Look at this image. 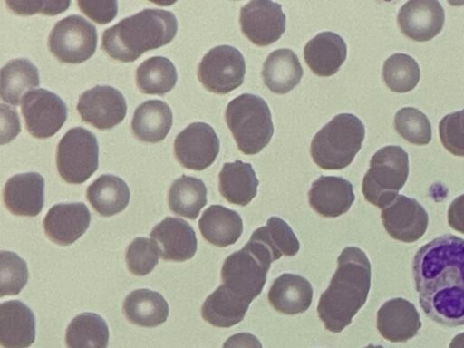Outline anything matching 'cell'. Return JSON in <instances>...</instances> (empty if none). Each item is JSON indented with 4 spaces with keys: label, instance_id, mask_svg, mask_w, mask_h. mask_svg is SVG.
Segmentation results:
<instances>
[{
    "label": "cell",
    "instance_id": "cell-23",
    "mask_svg": "<svg viewBox=\"0 0 464 348\" xmlns=\"http://www.w3.org/2000/svg\"><path fill=\"white\" fill-rule=\"evenodd\" d=\"M347 56L344 40L334 32H322L304 48V61L318 76L329 77L338 72Z\"/></svg>",
    "mask_w": 464,
    "mask_h": 348
},
{
    "label": "cell",
    "instance_id": "cell-24",
    "mask_svg": "<svg viewBox=\"0 0 464 348\" xmlns=\"http://www.w3.org/2000/svg\"><path fill=\"white\" fill-rule=\"evenodd\" d=\"M313 288L310 282L298 275L285 273L273 283L268 292V301L279 313L297 314L311 305Z\"/></svg>",
    "mask_w": 464,
    "mask_h": 348
},
{
    "label": "cell",
    "instance_id": "cell-28",
    "mask_svg": "<svg viewBox=\"0 0 464 348\" xmlns=\"http://www.w3.org/2000/svg\"><path fill=\"white\" fill-rule=\"evenodd\" d=\"M221 196L229 203L246 206L256 197L259 181L249 163H225L218 175Z\"/></svg>",
    "mask_w": 464,
    "mask_h": 348
},
{
    "label": "cell",
    "instance_id": "cell-25",
    "mask_svg": "<svg viewBox=\"0 0 464 348\" xmlns=\"http://www.w3.org/2000/svg\"><path fill=\"white\" fill-rule=\"evenodd\" d=\"M198 227L210 244L225 247L233 245L243 232L240 215L221 205H211L202 214Z\"/></svg>",
    "mask_w": 464,
    "mask_h": 348
},
{
    "label": "cell",
    "instance_id": "cell-31",
    "mask_svg": "<svg viewBox=\"0 0 464 348\" xmlns=\"http://www.w3.org/2000/svg\"><path fill=\"white\" fill-rule=\"evenodd\" d=\"M39 85L38 69L25 58L11 60L1 69L0 94L7 103L19 105L24 95Z\"/></svg>",
    "mask_w": 464,
    "mask_h": 348
},
{
    "label": "cell",
    "instance_id": "cell-26",
    "mask_svg": "<svg viewBox=\"0 0 464 348\" xmlns=\"http://www.w3.org/2000/svg\"><path fill=\"white\" fill-rule=\"evenodd\" d=\"M303 68L296 53L291 49H277L266 57L262 77L273 92L285 94L295 87L303 77Z\"/></svg>",
    "mask_w": 464,
    "mask_h": 348
},
{
    "label": "cell",
    "instance_id": "cell-40",
    "mask_svg": "<svg viewBox=\"0 0 464 348\" xmlns=\"http://www.w3.org/2000/svg\"><path fill=\"white\" fill-rule=\"evenodd\" d=\"M159 250L153 240L145 237L135 238L127 247L126 263L128 269L136 276L150 274L159 262Z\"/></svg>",
    "mask_w": 464,
    "mask_h": 348
},
{
    "label": "cell",
    "instance_id": "cell-35",
    "mask_svg": "<svg viewBox=\"0 0 464 348\" xmlns=\"http://www.w3.org/2000/svg\"><path fill=\"white\" fill-rule=\"evenodd\" d=\"M135 80L141 92L163 95L174 88L178 74L169 59L163 56H153L139 65Z\"/></svg>",
    "mask_w": 464,
    "mask_h": 348
},
{
    "label": "cell",
    "instance_id": "cell-34",
    "mask_svg": "<svg viewBox=\"0 0 464 348\" xmlns=\"http://www.w3.org/2000/svg\"><path fill=\"white\" fill-rule=\"evenodd\" d=\"M108 341L107 324L94 313L78 314L66 329L67 348H107Z\"/></svg>",
    "mask_w": 464,
    "mask_h": 348
},
{
    "label": "cell",
    "instance_id": "cell-38",
    "mask_svg": "<svg viewBox=\"0 0 464 348\" xmlns=\"http://www.w3.org/2000/svg\"><path fill=\"white\" fill-rule=\"evenodd\" d=\"M396 131L407 141L426 145L431 140V126L427 116L412 107L399 110L394 117Z\"/></svg>",
    "mask_w": 464,
    "mask_h": 348
},
{
    "label": "cell",
    "instance_id": "cell-30",
    "mask_svg": "<svg viewBox=\"0 0 464 348\" xmlns=\"http://www.w3.org/2000/svg\"><path fill=\"white\" fill-rule=\"evenodd\" d=\"M86 198L100 215L110 217L126 208L130 201V189L121 178L104 174L87 188Z\"/></svg>",
    "mask_w": 464,
    "mask_h": 348
},
{
    "label": "cell",
    "instance_id": "cell-27",
    "mask_svg": "<svg viewBox=\"0 0 464 348\" xmlns=\"http://www.w3.org/2000/svg\"><path fill=\"white\" fill-rule=\"evenodd\" d=\"M172 111L166 102L149 100L136 108L131 129L140 140L156 143L166 138L172 126Z\"/></svg>",
    "mask_w": 464,
    "mask_h": 348
},
{
    "label": "cell",
    "instance_id": "cell-10",
    "mask_svg": "<svg viewBox=\"0 0 464 348\" xmlns=\"http://www.w3.org/2000/svg\"><path fill=\"white\" fill-rule=\"evenodd\" d=\"M245 73L242 53L230 45H218L209 50L198 68V78L202 85L218 94H226L239 87Z\"/></svg>",
    "mask_w": 464,
    "mask_h": 348
},
{
    "label": "cell",
    "instance_id": "cell-8",
    "mask_svg": "<svg viewBox=\"0 0 464 348\" xmlns=\"http://www.w3.org/2000/svg\"><path fill=\"white\" fill-rule=\"evenodd\" d=\"M99 145L95 135L82 127L70 129L56 150L57 170L71 184L85 182L97 170Z\"/></svg>",
    "mask_w": 464,
    "mask_h": 348
},
{
    "label": "cell",
    "instance_id": "cell-33",
    "mask_svg": "<svg viewBox=\"0 0 464 348\" xmlns=\"http://www.w3.org/2000/svg\"><path fill=\"white\" fill-rule=\"evenodd\" d=\"M206 204L207 188L202 179L182 175L172 182L169 206L173 213L195 219Z\"/></svg>",
    "mask_w": 464,
    "mask_h": 348
},
{
    "label": "cell",
    "instance_id": "cell-29",
    "mask_svg": "<svg viewBox=\"0 0 464 348\" xmlns=\"http://www.w3.org/2000/svg\"><path fill=\"white\" fill-rule=\"evenodd\" d=\"M123 313L129 322L143 327H156L169 316V304L161 294L150 289L130 293L123 302Z\"/></svg>",
    "mask_w": 464,
    "mask_h": 348
},
{
    "label": "cell",
    "instance_id": "cell-32",
    "mask_svg": "<svg viewBox=\"0 0 464 348\" xmlns=\"http://www.w3.org/2000/svg\"><path fill=\"white\" fill-rule=\"evenodd\" d=\"M249 304L235 297L221 285L209 295L201 307V316L210 324L227 328L240 323Z\"/></svg>",
    "mask_w": 464,
    "mask_h": 348
},
{
    "label": "cell",
    "instance_id": "cell-47",
    "mask_svg": "<svg viewBox=\"0 0 464 348\" xmlns=\"http://www.w3.org/2000/svg\"><path fill=\"white\" fill-rule=\"evenodd\" d=\"M449 348H464V333L457 334L450 342Z\"/></svg>",
    "mask_w": 464,
    "mask_h": 348
},
{
    "label": "cell",
    "instance_id": "cell-46",
    "mask_svg": "<svg viewBox=\"0 0 464 348\" xmlns=\"http://www.w3.org/2000/svg\"><path fill=\"white\" fill-rule=\"evenodd\" d=\"M222 348H263L260 341L252 334L238 333L228 337Z\"/></svg>",
    "mask_w": 464,
    "mask_h": 348
},
{
    "label": "cell",
    "instance_id": "cell-7",
    "mask_svg": "<svg viewBox=\"0 0 464 348\" xmlns=\"http://www.w3.org/2000/svg\"><path fill=\"white\" fill-rule=\"evenodd\" d=\"M409 175V157L400 146L378 150L370 160V168L362 179L364 198L384 208L394 201Z\"/></svg>",
    "mask_w": 464,
    "mask_h": 348
},
{
    "label": "cell",
    "instance_id": "cell-48",
    "mask_svg": "<svg viewBox=\"0 0 464 348\" xmlns=\"http://www.w3.org/2000/svg\"><path fill=\"white\" fill-rule=\"evenodd\" d=\"M364 348H384L382 347V345H373V344H369L367 345L366 347Z\"/></svg>",
    "mask_w": 464,
    "mask_h": 348
},
{
    "label": "cell",
    "instance_id": "cell-42",
    "mask_svg": "<svg viewBox=\"0 0 464 348\" xmlns=\"http://www.w3.org/2000/svg\"><path fill=\"white\" fill-rule=\"evenodd\" d=\"M8 8L19 15H32L35 13H42L46 15H56L66 11L71 4L70 1H44V0H22L5 1Z\"/></svg>",
    "mask_w": 464,
    "mask_h": 348
},
{
    "label": "cell",
    "instance_id": "cell-18",
    "mask_svg": "<svg viewBox=\"0 0 464 348\" xmlns=\"http://www.w3.org/2000/svg\"><path fill=\"white\" fill-rule=\"evenodd\" d=\"M160 256L164 260L183 262L194 256L197 237L192 227L184 219L168 217L150 232Z\"/></svg>",
    "mask_w": 464,
    "mask_h": 348
},
{
    "label": "cell",
    "instance_id": "cell-16",
    "mask_svg": "<svg viewBox=\"0 0 464 348\" xmlns=\"http://www.w3.org/2000/svg\"><path fill=\"white\" fill-rule=\"evenodd\" d=\"M444 9L439 1L412 0L400 9L397 22L404 35L426 42L439 34L444 25Z\"/></svg>",
    "mask_w": 464,
    "mask_h": 348
},
{
    "label": "cell",
    "instance_id": "cell-14",
    "mask_svg": "<svg viewBox=\"0 0 464 348\" xmlns=\"http://www.w3.org/2000/svg\"><path fill=\"white\" fill-rule=\"evenodd\" d=\"M76 108L83 121L100 130L115 127L127 113L121 92L108 85H96L82 92Z\"/></svg>",
    "mask_w": 464,
    "mask_h": 348
},
{
    "label": "cell",
    "instance_id": "cell-43",
    "mask_svg": "<svg viewBox=\"0 0 464 348\" xmlns=\"http://www.w3.org/2000/svg\"><path fill=\"white\" fill-rule=\"evenodd\" d=\"M81 11L97 24H105L111 22L118 13V2L78 0Z\"/></svg>",
    "mask_w": 464,
    "mask_h": 348
},
{
    "label": "cell",
    "instance_id": "cell-1",
    "mask_svg": "<svg viewBox=\"0 0 464 348\" xmlns=\"http://www.w3.org/2000/svg\"><path fill=\"white\" fill-rule=\"evenodd\" d=\"M412 275L427 316L450 327L464 324V239L435 237L416 252Z\"/></svg>",
    "mask_w": 464,
    "mask_h": 348
},
{
    "label": "cell",
    "instance_id": "cell-41",
    "mask_svg": "<svg viewBox=\"0 0 464 348\" xmlns=\"http://www.w3.org/2000/svg\"><path fill=\"white\" fill-rule=\"evenodd\" d=\"M442 145L455 156H464V109L447 114L439 123Z\"/></svg>",
    "mask_w": 464,
    "mask_h": 348
},
{
    "label": "cell",
    "instance_id": "cell-22",
    "mask_svg": "<svg viewBox=\"0 0 464 348\" xmlns=\"http://www.w3.org/2000/svg\"><path fill=\"white\" fill-rule=\"evenodd\" d=\"M0 343L4 348H27L34 342V313L19 300L0 304Z\"/></svg>",
    "mask_w": 464,
    "mask_h": 348
},
{
    "label": "cell",
    "instance_id": "cell-4",
    "mask_svg": "<svg viewBox=\"0 0 464 348\" xmlns=\"http://www.w3.org/2000/svg\"><path fill=\"white\" fill-rule=\"evenodd\" d=\"M365 128L351 113L333 118L314 136L310 153L316 165L324 169H342L349 166L362 148Z\"/></svg>",
    "mask_w": 464,
    "mask_h": 348
},
{
    "label": "cell",
    "instance_id": "cell-21",
    "mask_svg": "<svg viewBox=\"0 0 464 348\" xmlns=\"http://www.w3.org/2000/svg\"><path fill=\"white\" fill-rule=\"evenodd\" d=\"M309 204L319 215L337 218L346 213L355 199L353 185L336 176H321L308 192Z\"/></svg>",
    "mask_w": 464,
    "mask_h": 348
},
{
    "label": "cell",
    "instance_id": "cell-5",
    "mask_svg": "<svg viewBox=\"0 0 464 348\" xmlns=\"http://www.w3.org/2000/svg\"><path fill=\"white\" fill-rule=\"evenodd\" d=\"M276 261L271 251L250 237L240 250L228 256L221 268L222 285L231 295L250 304L261 294L270 265Z\"/></svg>",
    "mask_w": 464,
    "mask_h": 348
},
{
    "label": "cell",
    "instance_id": "cell-20",
    "mask_svg": "<svg viewBox=\"0 0 464 348\" xmlns=\"http://www.w3.org/2000/svg\"><path fill=\"white\" fill-rule=\"evenodd\" d=\"M421 327L415 305L398 297L385 302L377 312V329L392 343H403L414 337Z\"/></svg>",
    "mask_w": 464,
    "mask_h": 348
},
{
    "label": "cell",
    "instance_id": "cell-9",
    "mask_svg": "<svg viewBox=\"0 0 464 348\" xmlns=\"http://www.w3.org/2000/svg\"><path fill=\"white\" fill-rule=\"evenodd\" d=\"M97 41L95 26L81 15L71 14L54 24L48 48L63 63H80L93 55Z\"/></svg>",
    "mask_w": 464,
    "mask_h": 348
},
{
    "label": "cell",
    "instance_id": "cell-37",
    "mask_svg": "<svg viewBox=\"0 0 464 348\" xmlns=\"http://www.w3.org/2000/svg\"><path fill=\"white\" fill-rule=\"evenodd\" d=\"M382 77L392 92L400 93L410 92L419 82V64L408 54L394 53L384 62Z\"/></svg>",
    "mask_w": 464,
    "mask_h": 348
},
{
    "label": "cell",
    "instance_id": "cell-12",
    "mask_svg": "<svg viewBox=\"0 0 464 348\" xmlns=\"http://www.w3.org/2000/svg\"><path fill=\"white\" fill-rule=\"evenodd\" d=\"M285 21L281 5L276 2L253 0L240 9L242 33L258 46L276 42L285 33Z\"/></svg>",
    "mask_w": 464,
    "mask_h": 348
},
{
    "label": "cell",
    "instance_id": "cell-39",
    "mask_svg": "<svg viewBox=\"0 0 464 348\" xmlns=\"http://www.w3.org/2000/svg\"><path fill=\"white\" fill-rule=\"evenodd\" d=\"M1 296L18 295L28 280L26 262L11 251L0 252Z\"/></svg>",
    "mask_w": 464,
    "mask_h": 348
},
{
    "label": "cell",
    "instance_id": "cell-11",
    "mask_svg": "<svg viewBox=\"0 0 464 348\" xmlns=\"http://www.w3.org/2000/svg\"><path fill=\"white\" fill-rule=\"evenodd\" d=\"M21 111L27 131L38 139L53 136L67 119L64 102L54 92L41 88L24 95Z\"/></svg>",
    "mask_w": 464,
    "mask_h": 348
},
{
    "label": "cell",
    "instance_id": "cell-44",
    "mask_svg": "<svg viewBox=\"0 0 464 348\" xmlns=\"http://www.w3.org/2000/svg\"><path fill=\"white\" fill-rule=\"evenodd\" d=\"M2 134L1 144L11 141L20 132V122L17 111L13 108L1 104Z\"/></svg>",
    "mask_w": 464,
    "mask_h": 348
},
{
    "label": "cell",
    "instance_id": "cell-13",
    "mask_svg": "<svg viewBox=\"0 0 464 348\" xmlns=\"http://www.w3.org/2000/svg\"><path fill=\"white\" fill-rule=\"evenodd\" d=\"M219 152V140L214 129L205 122H193L181 130L174 140V154L184 168L203 170Z\"/></svg>",
    "mask_w": 464,
    "mask_h": 348
},
{
    "label": "cell",
    "instance_id": "cell-6",
    "mask_svg": "<svg viewBox=\"0 0 464 348\" xmlns=\"http://www.w3.org/2000/svg\"><path fill=\"white\" fill-rule=\"evenodd\" d=\"M225 119L239 150L246 155L260 152L274 133L270 109L255 94L243 93L230 101Z\"/></svg>",
    "mask_w": 464,
    "mask_h": 348
},
{
    "label": "cell",
    "instance_id": "cell-17",
    "mask_svg": "<svg viewBox=\"0 0 464 348\" xmlns=\"http://www.w3.org/2000/svg\"><path fill=\"white\" fill-rule=\"evenodd\" d=\"M91 213L82 202L53 206L44 219L46 236L53 243L67 246L81 237L90 226Z\"/></svg>",
    "mask_w": 464,
    "mask_h": 348
},
{
    "label": "cell",
    "instance_id": "cell-19",
    "mask_svg": "<svg viewBox=\"0 0 464 348\" xmlns=\"http://www.w3.org/2000/svg\"><path fill=\"white\" fill-rule=\"evenodd\" d=\"M5 208L14 215L35 217L44 204V179L37 172L16 174L3 190Z\"/></svg>",
    "mask_w": 464,
    "mask_h": 348
},
{
    "label": "cell",
    "instance_id": "cell-3",
    "mask_svg": "<svg viewBox=\"0 0 464 348\" xmlns=\"http://www.w3.org/2000/svg\"><path fill=\"white\" fill-rule=\"evenodd\" d=\"M177 31L178 21L172 12L146 8L107 28L102 47L111 58L130 63L170 43Z\"/></svg>",
    "mask_w": 464,
    "mask_h": 348
},
{
    "label": "cell",
    "instance_id": "cell-36",
    "mask_svg": "<svg viewBox=\"0 0 464 348\" xmlns=\"http://www.w3.org/2000/svg\"><path fill=\"white\" fill-rule=\"evenodd\" d=\"M251 237L263 243L275 260L282 256H293L300 248L299 241L290 226L278 217H271L266 225L256 229Z\"/></svg>",
    "mask_w": 464,
    "mask_h": 348
},
{
    "label": "cell",
    "instance_id": "cell-45",
    "mask_svg": "<svg viewBox=\"0 0 464 348\" xmlns=\"http://www.w3.org/2000/svg\"><path fill=\"white\" fill-rule=\"evenodd\" d=\"M448 223L454 230L464 234V194L450 203L448 209Z\"/></svg>",
    "mask_w": 464,
    "mask_h": 348
},
{
    "label": "cell",
    "instance_id": "cell-2",
    "mask_svg": "<svg viewBox=\"0 0 464 348\" xmlns=\"http://www.w3.org/2000/svg\"><path fill=\"white\" fill-rule=\"evenodd\" d=\"M327 289L321 295L317 312L326 330L340 333L365 304L371 287V264L357 246L345 247Z\"/></svg>",
    "mask_w": 464,
    "mask_h": 348
},
{
    "label": "cell",
    "instance_id": "cell-15",
    "mask_svg": "<svg viewBox=\"0 0 464 348\" xmlns=\"http://www.w3.org/2000/svg\"><path fill=\"white\" fill-rule=\"evenodd\" d=\"M384 228L394 239L405 243L415 242L426 232L428 213L414 198L398 195L381 213Z\"/></svg>",
    "mask_w": 464,
    "mask_h": 348
}]
</instances>
